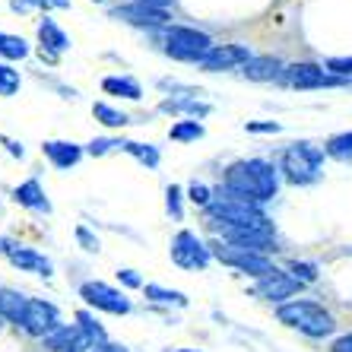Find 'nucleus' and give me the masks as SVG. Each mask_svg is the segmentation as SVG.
Here are the masks:
<instances>
[{
    "label": "nucleus",
    "instance_id": "nucleus-1",
    "mask_svg": "<svg viewBox=\"0 0 352 352\" xmlns=\"http://www.w3.org/2000/svg\"><path fill=\"white\" fill-rule=\"evenodd\" d=\"M226 190L245 197L251 204H267L279 190V172L263 159H241L226 168Z\"/></svg>",
    "mask_w": 352,
    "mask_h": 352
},
{
    "label": "nucleus",
    "instance_id": "nucleus-2",
    "mask_svg": "<svg viewBox=\"0 0 352 352\" xmlns=\"http://www.w3.org/2000/svg\"><path fill=\"white\" fill-rule=\"evenodd\" d=\"M276 318L289 327L302 330L305 336H311V340H324L336 330V320L333 314L318 302H308V298H295V302H286L276 308Z\"/></svg>",
    "mask_w": 352,
    "mask_h": 352
},
{
    "label": "nucleus",
    "instance_id": "nucleus-3",
    "mask_svg": "<svg viewBox=\"0 0 352 352\" xmlns=\"http://www.w3.org/2000/svg\"><path fill=\"white\" fill-rule=\"evenodd\" d=\"M216 45L206 32H197L190 25H168L165 29V54L175 60H188V64H204V58Z\"/></svg>",
    "mask_w": 352,
    "mask_h": 352
},
{
    "label": "nucleus",
    "instance_id": "nucleus-4",
    "mask_svg": "<svg viewBox=\"0 0 352 352\" xmlns=\"http://www.w3.org/2000/svg\"><path fill=\"white\" fill-rule=\"evenodd\" d=\"M320 165H324V149L311 143H292L283 153L279 172L286 175L292 184H314L320 178Z\"/></svg>",
    "mask_w": 352,
    "mask_h": 352
},
{
    "label": "nucleus",
    "instance_id": "nucleus-5",
    "mask_svg": "<svg viewBox=\"0 0 352 352\" xmlns=\"http://www.w3.org/2000/svg\"><path fill=\"white\" fill-rule=\"evenodd\" d=\"M210 251H213V257L219 263H226V267H232V270H238V273H248V276H254V279H267L276 273V267H273V261L267 254L238 248V245H232V241H213Z\"/></svg>",
    "mask_w": 352,
    "mask_h": 352
},
{
    "label": "nucleus",
    "instance_id": "nucleus-6",
    "mask_svg": "<svg viewBox=\"0 0 352 352\" xmlns=\"http://www.w3.org/2000/svg\"><path fill=\"white\" fill-rule=\"evenodd\" d=\"M168 254H172V263L181 267V270H206V263H210L213 251H210V248H206L190 229H181L178 235L172 238Z\"/></svg>",
    "mask_w": 352,
    "mask_h": 352
},
{
    "label": "nucleus",
    "instance_id": "nucleus-7",
    "mask_svg": "<svg viewBox=\"0 0 352 352\" xmlns=\"http://www.w3.org/2000/svg\"><path fill=\"white\" fill-rule=\"evenodd\" d=\"M80 298L86 305H92L96 311H108V314H127L131 311V298L118 289H111L108 283H82L80 286Z\"/></svg>",
    "mask_w": 352,
    "mask_h": 352
},
{
    "label": "nucleus",
    "instance_id": "nucleus-8",
    "mask_svg": "<svg viewBox=\"0 0 352 352\" xmlns=\"http://www.w3.org/2000/svg\"><path fill=\"white\" fill-rule=\"evenodd\" d=\"M19 327H23L25 333L41 336V340H45L51 330L60 327V314H58V308H54L51 302L29 298V305H25V314H23V324H19Z\"/></svg>",
    "mask_w": 352,
    "mask_h": 352
},
{
    "label": "nucleus",
    "instance_id": "nucleus-9",
    "mask_svg": "<svg viewBox=\"0 0 352 352\" xmlns=\"http://www.w3.org/2000/svg\"><path fill=\"white\" fill-rule=\"evenodd\" d=\"M283 80L289 82V86H295V89H324V86H340V76L327 74L324 67L318 64H292L283 70Z\"/></svg>",
    "mask_w": 352,
    "mask_h": 352
},
{
    "label": "nucleus",
    "instance_id": "nucleus-10",
    "mask_svg": "<svg viewBox=\"0 0 352 352\" xmlns=\"http://www.w3.org/2000/svg\"><path fill=\"white\" fill-rule=\"evenodd\" d=\"M251 60V51L245 45H216L210 54L204 58V70L210 74H222V70H235V67H245Z\"/></svg>",
    "mask_w": 352,
    "mask_h": 352
},
{
    "label": "nucleus",
    "instance_id": "nucleus-11",
    "mask_svg": "<svg viewBox=\"0 0 352 352\" xmlns=\"http://www.w3.org/2000/svg\"><path fill=\"white\" fill-rule=\"evenodd\" d=\"M298 289H302V283H298L292 273L276 270L273 276H267V279H261V283H257L254 295H261V298H270V302H283V298H292Z\"/></svg>",
    "mask_w": 352,
    "mask_h": 352
},
{
    "label": "nucleus",
    "instance_id": "nucleus-12",
    "mask_svg": "<svg viewBox=\"0 0 352 352\" xmlns=\"http://www.w3.org/2000/svg\"><path fill=\"white\" fill-rule=\"evenodd\" d=\"M45 346H48L51 352H86L92 343L86 340V333H82L80 327H67V324H60L58 330H51V333L45 336Z\"/></svg>",
    "mask_w": 352,
    "mask_h": 352
},
{
    "label": "nucleus",
    "instance_id": "nucleus-13",
    "mask_svg": "<svg viewBox=\"0 0 352 352\" xmlns=\"http://www.w3.org/2000/svg\"><path fill=\"white\" fill-rule=\"evenodd\" d=\"M10 257V263L13 267H19V270H29V273H38V276H51V261L45 254H38V251H32V248H3Z\"/></svg>",
    "mask_w": 352,
    "mask_h": 352
},
{
    "label": "nucleus",
    "instance_id": "nucleus-14",
    "mask_svg": "<svg viewBox=\"0 0 352 352\" xmlns=\"http://www.w3.org/2000/svg\"><path fill=\"white\" fill-rule=\"evenodd\" d=\"M38 38H41V58L54 60V54H60V51L70 48V38L64 35V29H60L54 19H41L38 23Z\"/></svg>",
    "mask_w": 352,
    "mask_h": 352
},
{
    "label": "nucleus",
    "instance_id": "nucleus-15",
    "mask_svg": "<svg viewBox=\"0 0 352 352\" xmlns=\"http://www.w3.org/2000/svg\"><path fill=\"white\" fill-rule=\"evenodd\" d=\"M41 153L51 159L54 168H74L82 159V149L76 146V143H64V140H48V143L41 146Z\"/></svg>",
    "mask_w": 352,
    "mask_h": 352
},
{
    "label": "nucleus",
    "instance_id": "nucleus-16",
    "mask_svg": "<svg viewBox=\"0 0 352 352\" xmlns=\"http://www.w3.org/2000/svg\"><path fill=\"white\" fill-rule=\"evenodd\" d=\"M13 200L19 206H25V210H35V213H51V204H48V197H45V190H41L38 178H29L25 184H19L13 190Z\"/></svg>",
    "mask_w": 352,
    "mask_h": 352
},
{
    "label": "nucleus",
    "instance_id": "nucleus-17",
    "mask_svg": "<svg viewBox=\"0 0 352 352\" xmlns=\"http://www.w3.org/2000/svg\"><path fill=\"white\" fill-rule=\"evenodd\" d=\"M115 16L127 19V23H133V25H165L168 13H165V10L143 7V3H127V7L115 10Z\"/></svg>",
    "mask_w": 352,
    "mask_h": 352
},
{
    "label": "nucleus",
    "instance_id": "nucleus-18",
    "mask_svg": "<svg viewBox=\"0 0 352 352\" xmlns=\"http://www.w3.org/2000/svg\"><path fill=\"white\" fill-rule=\"evenodd\" d=\"M159 111H168V115H190V121H200L213 111V105H206L200 98H165Z\"/></svg>",
    "mask_w": 352,
    "mask_h": 352
},
{
    "label": "nucleus",
    "instance_id": "nucleus-19",
    "mask_svg": "<svg viewBox=\"0 0 352 352\" xmlns=\"http://www.w3.org/2000/svg\"><path fill=\"white\" fill-rule=\"evenodd\" d=\"M25 305H29V298H25V295H19V292H13V289H3V286H0V318L13 320V324H23Z\"/></svg>",
    "mask_w": 352,
    "mask_h": 352
},
{
    "label": "nucleus",
    "instance_id": "nucleus-20",
    "mask_svg": "<svg viewBox=\"0 0 352 352\" xmlns=\"http://www.w3.org/2000/svg\"><path fill=\"white\" fill-rule=\"evenodd\" d=\"M245 76L254 82H267V80H276L283 76V67H279L276 58H251L245 64Z\"/></svg>",
    "mask_w": 352,
    "mask_h": 352
},
{
    "label": "nucleus",
    "instance_id": "nucleus-21",
    "mask_svg": "<svg viewBox=\"0 0 352 352\" xmlns=\"http://www.w3.org/2000/svg\"><path fill=\"white\" fill-rule=\"evenodd\" d=\"M102 89H105L108 96H121V98H131V102L143 98V89H140V82L133 80V76H105V80H102Z\"/></svg>",
    "mask_w": 352,
    "mask_h": 352
},
{
    "label": "nucleus",
    "instance_id": "nucleus-22",
    "mask_svg": "<svg viewBox=\"0 0 352 352\" xmlns=\"http://www.w3.org/2000/svg\"><path fill=\"white\" fill-rule=\"evenodd\" d=\"M76 327L86 333V340H89V343H96V349L108 346V333L102 330V324H98V320L92 318L89 311H80V314H76Z\"/></svg>",
    "mask_w": 352,
    "mask_h": 352
},
{
    "label": "nucleus",
    "instance_id": "nucleus-23",
    "mask_svg": "<svg viewBox=\"0 0 352 352\" xmlns=\"http://www.w3.org/2000/svg\"><path fill=\"white\" fill-rule=\"evenodd\" d=\"M143 295H146L149 302H159V305H178V308H184V305H188L184 292H178V289L156 286V283H149V286H143Z\"/></svg>",
    "mask_w": 352,
    "mask_h": 352
},
{
    "label": "nucleus",
    "instance_id": "nucleus-24",
    "mask_svg": "<svg viewBox=\"0 0 352 352\" xmlns=\"http://www.w3.org/2000/svg\"><path fill=\"white\" fill-rule=\"evenodd\" d=\"M124 153H131L140 165H146V168H156L159 165V149L149 146V143H137V140H124Z\"/></svg>",
    "mask_w": 352,
    "mask_h": 352
},
{
    "label": "nucleus",
    "instance_id": "nucleus-25",
    "mask_svg": "<svg viewBox=\"0 0 352 352\" xmlns=\"http://www.w3.org/2000/svg\"><path fill=\"white\" fill-rule=\"evenodd\" d=\"M92 115H96L98 124H105V127H124V124H131V118L124 115V111L105 105V102H96V105H92Z\"/></svg>",
    "mask_w": 352,
    "mask_h": 352
},
{
    "label": "nucleus",
    "instance_id": "nucleus-26",
    "mask_svg": "<svg viewBox=\"0 0 352 352\" xmlns=\"http://www.w3.org/2000/svg\"><path fill=\"white\" fill-rule=\"evenodd\" d=\"M168 137H172L175 143H194V140L204 137V124L200 121H178V124H172Z\"/></svg>",
    "mask_w": 352,
    "mask_h": 352
},
{
    "label": "nucleus",
    "instance_id": "nucleus-27",
    "mask_svg": "<svg viewBox=\"0 0 352 352\" xmlns=\"http://www.w3.org/2000/svg\"><path fill=\"white\" fill-rule=\"evenodd\" d=\"M25 54H29V45H25L23 38L0 32V58H7V60H23Z\"/></svg>",
    "mask_w": 352,
    "mask_h": 352
},
{
    "label": "nucleus",
    "instance_id": "nucleus-28",
    "mask_svg": "<svg viewBox=\"0 0 352 352\" xmlns=\"http://www.w3.org/2000/svg\"><path fill=\"white\" fill-rule=\"evenodd\" d=\"M324 153L340 159V162H352V133H336V137H330Z\"/></svg>",
    "mask_w": 352,
    "mask_h": 352
},
{
    "label": "nucleus",
    "instance_id": "nucleus-29",
    "mask_svg": "<svg viewBox=\"0 0 352 352\" xmlns=\"http://www.w3.org/2000/svg\"><path fill=\"white\" fill-rule=\"evenodd\" d=\"M23 80H19V70H13L10 64H0V96H13L19 92Z\"/></svg>",
    "mask_w": 352,
    "mask_h": 352
},
{
    "label": "nucleus",
    "instance_id": "nucleus-30",
    "mask_svg": "<svg viewBox=\"0 0 352 352\" xmlns=\"http://www.w3.org/2000/svg\"><path fill=\"white\" fill-rule=\"evenodd\" d=\"M289 270H292V276L302 283V286H308V283H314L318 279V267L314 263H298V261H292L289 263Z\"/></svg>",
    "mask_w": 352,
    "mask_h": 352
},
{
    "label": "nucleus",
    "instance_id": "nucleus-31",
    "mask_svg": "<svg viewBox=\"0 0 352 352\" xmlns=\"http://www.w3.org/2000/svg\"><path fill=\"white\" fill-rule=\"evenodd\" d=\"M165 210L172 213V219H181V216H184V210H181V188L178 184H168V190H165Z\"/></svg>",
    "mask_w": 352,
    "mask_h": 352
},
{
    "label": "nucleus",
    "instance_id": "nucleus-32",
    "mask_svg": "<svg viewBox=\"0 0 352 352\" xmlns=\"http://www.w3.org/2000/svg\"><path fill=\"white\" fill-rule=\"evenodd\" d=\"M327 74L340 76V80H349L352 76V58H330L327 60Z\"/></svg>",
    "mask_w": 352,
    "mask_h": 352
},
{
    "label": "nucleus",
    "instance_id": "nucleus-33",
    "mask_svg": "<svg viewBox=\"0 0 352 352\" xmlns=\"http://www.w3.org/2000/svg\"><path fill=\"white\" fill-rule=\"evenodd\" d=\"M188 200L194 206H210L213 204V200H210V188H206V184H197V181L188 188Z\"/></svg>",
    "mask_w": 352,
    "mask_h": 352
},
{
    "label": "nucleus",
    "instance_id": "nucleus-34",
    "mask_svg": "<svg viewBox=\"0 0 352 352\" xmlns=\"http://www.w3.org/2000/svg\"><path fill=\"white\" fill-rule=\"evenodd\" d=\"M115 146H124L121 140H92L89 146H86V153H89V156H105L108 149H115Z\"/></svg>",
    "mask_w": 352,
    "mask_h": 352
},
{
    "label": "nucleus",
    "instance_id": "nucleus-35",
    "mask_svg": "<svg viewBox=\"0 0 352 352\" xmlns=\"http://www.w3.org/2000/svg\"><path fill=\"white\" fill-rule=\"evenodd\" d=\"M76 241L82 245V251H98V238L86 226H76Z\"/></svg>",
    "mask_w": 352,
    "mask_h": 352
},
{
    "label": "nucleus",
    "instance_id": "nucleus-36",
    "mask_svg": "<svg viewBox=\"0 0 352 352\" xmlns=\"http://www.w3.org/2000/svg\"><path fill=\"white\" fill-rule=\"evenodd\" d=\"M245 131L248 133H279V124L276 121H248Z\"/></svg>",
    "mask_w": 352,
    "mask_h": 352
},
{
    "label": "nucleus",
    "instance_id": "nucleus-37",
    "mask_svg": "<svg viewBox=\"0 0 352 352\" xmlns=\"http://www.w3.org/2000/svg\"><path fill=\"white\" fill-rule=\"evenodd\" d=\"M118 279H121L124 286H131V289H143V279H140L133 270H118Z\"/></svg>",
    "mask_w": 352,
    "mask_h": 352
},
{
    "label": "nucleus",
    "instance_id": "nucleus-38",
    "mask_svg": "<svg viewBox=\"0 0 352 352\" xmlns=\"http://www.w3.org/2000/svg\"><path fill=\"white\" fill-rule=\"evenodd\" d=\"M333 352H352V333L340 336V340L333 343Z\"/></svg>",
    "mask_w": 352,
    "mask_h": 352
},
{
    "label": "nucleus",
    "instance_id": "nucleus-39",
    "mask_svg": "<svg viewBox=\"0 0 352 352\" xmlns=\"http://www.w3.org/2000/svg\"><path fill=\"white\" fill-rule=\"evenodd\" d=\"M102 349H105V352H127V349H124V346H115V343H108V346H102Z\"/></svg>",
    "mask_w": 352,
    "mask_h": 352
},
{
    "label": "nucleus",
    "instance_id": "nucleus-40",
    "mask_svg": "<svg viewBox=\"0 0 352 352\" xmlns=\"http://www.w3.org/2000/svg\"><path fill=\"white\" fill-rule=\"evenodd\" d=\"M178 352H197V349H178Z\"/></svg>",
    "mask_w": 352,
    "mask_h": 352
},
{
    "label": "nucleus",
    "instance_id": "nucleus-41",
    "mask_svg": "<svg viewBox=\"0 0 352 352\" xmlns=\"http://www.w3.org/2000/svg\"><path fill=\"white\" fill-rule=\"evenodd\" d=\"M92 352H105V349H92Z\"/></svg>",
    "mask_w": 352,
    "mask_h": 352
},
{
    "label": "nucleus",
    "instance_id": "nucleus-42",
    "mask_svg": "<svg viewBox=\"0 0 352 352\" xmlns=\"http://www.w3.org/2000/svg\"><path fill=\"white\" fill-rule=\"evenodd\" d=\"M96 3H102V0H96Z\"/></svg>",
    "mask_w": 352,
    "mask_h": 352
}]
</instances>
